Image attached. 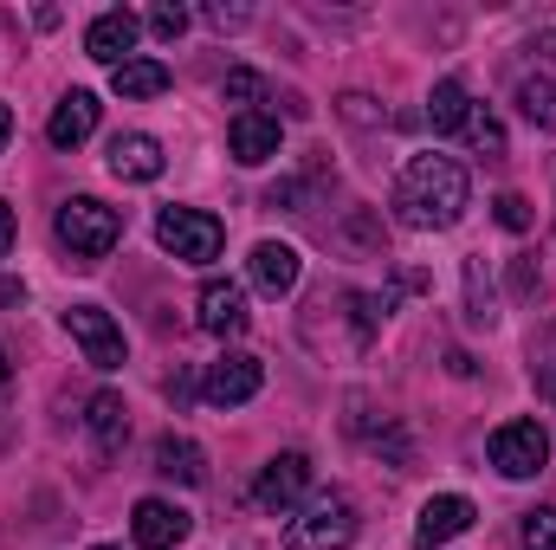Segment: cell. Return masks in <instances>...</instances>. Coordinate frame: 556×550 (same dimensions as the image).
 <instances>
[{"label":"cell","instance_id":"1","mask_svg":"<svg viewBox=\"0 0 556 550\" xmlns=\"http://www.w3.org/2000/svg\"><path fill=\"white\" fill-rule=\"evenodd\" d=\"M472 208V182L453 155H408L402 182H395V214L420 234H446L459 227V214Z\"/></svg>","mask_w":556,"mask_h":550},{"label":"cell","instance_id":"2","mask_svg":"<svg viewBox=\"0 0 556 550\" xmlns=\"http://www.w3.org/2000/svg\"><path fill=\"white\" fill-rule=\"evenodd\" d=\"M52 227H59V247H65L78 266H98V260L124 240V214H117V208H104L98 195H72V201L59 208V221H52Z\"/></svg>","mask_w":556,"mask_h":550},{"label":"cell","instance_id":"3","mask_svg":"<svg viewBox=\"0 0 556 550\" xmlns=\"http://www.w3.org/2000/svg\"><path fill=\"white\" fill-rule=\"evenodd\" d=\"M291 550H350L356 545V499L350 492H311L298 518H285Z\"/></svg>","mask_w":556,"mask_h":550},{"label":"cell","instance_id":"4","mask_svg":"<svg viewBox=\"0 0 556 550\" xmlns=\"http://www.w3.org/2000/svg\"><path fill=\"white\" fill-rule=\"evenodd\" d=\"M155 240H162V253H175L181 266H207V260H220L227 227H220L214 214H201V208H162V214H155Z\"/></svg>","mask_w":556,"mask_h":550},{"label":"cell","instance_id":"5","mask_svg":"<svg viewBox=\"0 0 556 550\" xmlns=\"http://www.w3.org/2000/svg\"><path fill=\"white\" fill-rule=\"evenodd\" d=\"M485 453H492V466H498L505 479H538L544 460H551V434H544L538 421H505V427H492Z\"/></svg>","mask_w":556,"mask_h":550},{"label":"cell","instance_id":"6","mask_svg":"<svg viewBox=\"0 0 556 550\" xmlns=\"http://www.w3.org/2000/svg\"><path fill=\"white\" fill-rule=\"evenodd\" d=\"M304 499H311V453H278V460L260 466V479H253V505H260V512L285 518V512H298Z\"/></svg>","mask_w":556,"mask_h":550},{"label":"cell","instance_id":"7","mask_svg":"<svg viewBox=\"0 0 556 550\" xmlns=\"http://www.w3.org/2000/svg\"><path fill=\"white\" fill-rule=\"evenodd\" d=\"M65 330H72V343L85 350L91 370H117V363H124V330H117V317H111L104 304H72V311H65Z\"/></svg>","mask_w":556,"mask_h":550},{"label":"cell","instance_id":"8","mask_svg":"<svg viewBox=\"0 0 556 550\" xmlns=\"http://www.w3.org/2000/svg\"><path fill=\"white\" fill-rule=\"evenodd\" d=\"M137 39H142V20L130 7H111V13H98L91 26H85V59H98V65H130L137 59Z\"/></svg>","mask_w":556,"mask_h":550},{"label":"cell","instance_id":"9","mask_svg":"<svg viewBox=\"0 0 556 550\" xmlns=\"http://www.w3.org/2000/svg\"><path fill=\"white\" fill-rule=\"evenodd\" d=\"M194 324H201L207 337H240V330L253 324V311H247V285H233V278H207L201 298H194Z\"/></svg>","mask_w":556,"mask_h":550},{"label":"cell","instance_id":"10","mask_svg":"<svg viewBox=\"0 0 556 550\" xmlns=\"http://www.w3.org/2000/svg\"><path fill=\"white\" fill-rule=\"evenodd\" d=\"M260 383H266V363H260V357H247V350H233V357H220V363L207 370L201 396H207L214 409H240V402H253V396H260Z\"/></svg>","mask_w":556,"mask_h":550},{"label":"cell","instance_id":"11","mask_svg":"<svg viewBox=\"0 0 556 550\" xmlns=\"http://www.w3.org/2000/svg\"><path fill=\"white\" fill-rule=\"evenodd\" d=\"M188 532H194V518H188L181 505H168V499H137V512H130L137 550H181Z\"/></svg>","mask_w":556,"mask_h":550},{"label":"cell","instance_id":"12","mask_svg":"<svg viewBox=\"0 0 556 550\" xmlns=\"http://www.w3.org/2000/svg\"><path fill=\"white\" fill-rule=\"evenodd\" d=\"M472 499H459V492H440V499H427L420 505V525H415V550H440L453 545L459 532H472Z\"/></svg>","mask_w":556,"mask_h":550},{"label":"cell","instance_id":"13","mask_svg":"<svg viewBox=\"0 0 556 550\" xmlns=\"http://www.w3.org/2000/svg\"><path fill=\"white\" fill-rule=\"evenodd\" d=\"M85 427H91L98 453H104V460H117V453H124V440H130V409H124V396H117V389H98V396L85 402Z\"/></svg>","mask_w":556,"mask_h":550},{"label":"cell","instance_id":"14","mask_svg":"<svg viewBox=\"0 0 556 550\" xmlns=\"http://www.w3.org/2000/svg\"><path fill=\"white\" fill-rule=\"evenodd\" d=\"M227 149H233V162H247V168L273 162L278 155V117H266V111H240V117L227 124Z\"/></svg>","mask_w":556,"mask_h":550},{"label":"cell","instance_id":"15","mask_svg":"<svg viewBox=\"0 0 556 550\" xmlns=\"http://www.w3.org/2000/svg\"><path fill=\"white\" fill-rule=\"evenodd\" d=\"M91 130H98V98H91V91H65L59 111H52V124H46L52 149H78Z\"/></svg>","mask_w":556,"mask_h":550},{"label":"cell","instance_id":"16","mask_svg":"<svg viewBox=\"0 0 556 550\" xmlns=\"http://www.w3.org/2000/svg\"><path fill=\"white\" fill-rule=\"evenodd\" d=\"M111 175L117 182H155L162 175V142L142 137V130H124L111 142Z\"/></svg>","mask_w":556,"mask_h":550},{"label":"cell","instance_id":"17","mask_svg":"<svg viewBox=\"0 0 556 550\" xmlns=\"http://www.w3.org/2000/svg\"><path fill=\"white\" fill-rule=\"evenodd\" d=\"M298 273H304L298 247H285V240H260V247H253V285H260V291L285 298V291L298 285Z\"/></svg>","mask_w":556,"mask_h":550},{"label":"cell","instance_id":"18","mask_svg":"<svg viewBox=\"0 0 556 550\" xmlns=\"http://www.w3.org/2000/svg\"><path fill=\"white\" fill-rule=\"evenodd\" d=\"M155 473L162 479H181V486H201L207 479V460H201V447L188 434H162L155 440Z\"/></svg>","mask_w":556,"mask_h":550},{"label":"cell","instance_id":"19","mask_svg":"<svg viewBox=\"0 0 556 550\" xmlns=\"http://www.w3.org/2000/svg\"><path fill=\"white\" fill-rule=\"evenodd\" d=\"M111 91L117 98H162L168 91V65L162 59H130V65L111 72Z\"/></svg>","mask_w":556,"mask_h":550},{"label":"cell","instance_id":"20","mask_svg":"<svg viewBox=\"0 0 556 550\" xmlns=\"http://www.w3.org/2000/svg\"><path fill=\"white\" fill-rule=\"evenodd\" d=\"M466 117H472L466 85H459V78H440L433 98H427V124H433V130H466Z\"/></svg>","mask_w":556,"mask_h":550},{"label":"cell","instance_id":"21","mask_svg":"<svg viewBox=\"0 0 556 550\" xmlns=\"http://www.w3.org/2000/svg\"><path fill=\"white\" fill-rule=\"evenodd\" d=\"M518 111H525V124H538V130L556 124V85L544 78V72H531V78L518 85Z\"/></svg>","mask_w":556,"mask_h":550},{"label":"cell","instance_id":"22","mask_svg":"<svg viewBox=\"0 0 556 550\" xmlns=\"http://www.w3.org/2000/svg\"><path fill=\"white\" fill-rule=\"evenodd\" d=\"M466 142H472L485 162H498V155H505V130H498V117H492L485 104H472V117H466Z\"/></svg>","mask_w":556,"mask_h":550},{"label":"cell","instance_id":"23","mask_svg":"<svg viewBox=\"0 0 556 550\" xmlns=\"http://www.w3.org/2000/svg\"><path fill=\"white\" fill-rule=\"evenodd\" d=\"M518 538H525V550H556V512H544V505L525 512V532Z\"/></svg>","mask_w":556,"mask_h":550},{"label":"cell","instance_id":"24","mask_svg":"<svg viewBox=\"0 0 556 550\" xmlns=\"http://www.w3.org/2000/svg\"><path fill=\"white\" fill-rule=\"evenodd\" d=\"M220 98H227V104H253V98H266V78L240 65V72H227V85H220Z\"/></svg>","mask_w":556,"mask_h":550},{"label":"cell","instance_id":"25","mask_svg":"<svg viewBox=\"0 0 556 550\" xmlns=\"http://www.w3.org/2000/svg\"><path fill=\"white\" fill-rule=\"evenodd\" d=\"M149 33H155V39H181V33H188V7H168V0L149 7Z\"/></svg>","mask_w":556,"mask_h":550},{"label":"cell","instance_id":"26","mask_svg":"<svg viewBox=\"0 0 556 550\" xmlns=\"http://www.w3.org/2000/svg\"><path fill=\"white\" fill-rule=\"evenodd\" d=\"M492 214H498V227H505V234H525V227H531V201H525V195H498V201H492Z\"/></svg>","mask_w":556,"mask_h":550},{"label":"cell","instance_id":"27","mask_svg":"<svg viewBox=\"0 0 556 550\" xmlns=\"http://www.w3.org/2000/svg\"><path fill=\"white\" fill-rule=\"evenodd\" d=\"M207 20H214L220 33H233V26H247L253 13H247V7H227V0H214V7H207Z\"/></svg>","mask_w":556,"mask_h":550},{"label":"cell","instance_id":"28","mask_svg":"<svg viewBox=\"0 0 556 550\" xmlns=\"http://www.w3.org/2000/svg\"><path fill=\"white\" fill-rule=\"evenodd\" d=\"M0 304H26V285L20 278H0Z\"/></svg>","mask_w":556,"mask_h":550},{"label":"cell","instance_id":"29","mask_svg":"<svg viewBox=\"0 0 556 550\" xmlns=\"http://www.w3.org/2000/svg\"><path fill=\"white\" fill-rule=\"evenodd\" d=\"M7 247H13V208L0 201V253H7Z\"/></svg>","mask_w":556,"mask_h":550},{"label":"cell","instance_id":"30","mask_svg":"<svg viewBox=\"0 0 556 550\" xmlns=\"http://www.w3.org/2000/svg\"><path fill=\"white\" fill-rule=\"evenodd\" d=\"M538 389H544V396H551V402H556V363H551V370H544V376H538Z\"/></svg>","mask_w":556,"mask_h":550},{"label":"cell","instance_id":"31","mask_svg":"<svg viewBox=\"0 0 556 550\" xmlns=\"http://www.w3.org/2000/svg\"><path fill=\"white\" fill-rule=\"evenodd\" d=\"M7 137H13V111L0 104V149H7Z\"/></svg>","mask_w":556,"mask_h":550},{"label":"cell","instance_id":"32","mask_svg":"<svg viewBox=\"0 0 556 550\" xmlns=\"http://www.w3.org/2000/svg\"><path fill=\"white\" fill-rule=\"evenodd\" d=\"M0 389H7V350H0Z\"/></svg>","mask_w":556,"mask_h":550},{"label":"cell","instance_id":"33","mask_svg":"<svg viewBox=\"0 0 556 550\" xmlns=\"http://www.w3.org/2000/svg\"><path fill=\"white\" fill-rule=\"evenodd\" d=\"M98 550H117V545H98Z\"/></svg>","mask_w":556,"mask_h":550}]
</instances>
